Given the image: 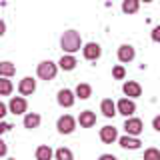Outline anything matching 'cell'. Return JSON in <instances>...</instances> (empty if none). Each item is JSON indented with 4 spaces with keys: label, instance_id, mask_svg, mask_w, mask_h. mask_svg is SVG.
<instances>
[{
    "label": "cell",
    "instance_id": "1",
    "mask_svg": "<svg viewBox=\"0 0 160 160\" xmlns=\"http://www.w3.org/2000/svg\"><path fill=\"white\" fill-rule=\"evenodd\" d=\"M60 46L66 54H74L78 52L80 46H82V40H80V34L76 30H66V32L62 34V38H60Z\"/></svg>",
    "mask_w": 160,
    "mask_h": 160
},
{
    "label": "cell",
    "instance_id": "2",
    "mask_svg": "<svg viewBox=\"0 0 160 160\" xmlns=\"http://www.w3.org/2000/svg\"><path fill=\"white\" fill-rule=\"evenodd\" d=\"M56 72H58V66L54 62H50V60H42L38 64V70H36L38 78H42V80H54Z\"/></svg>",
    "mask_w": 160,
    "mask_h": 160
},
{
    "label": "cell",
    "instance_id": "3",
    "mask_svg": "<svg viewBox=\"0 0 160 160\" xmlns=\"http://www.w3.org/2000/svg\"><path fill=\"white\" fill-rule=\"evenodd\" d=\"M56 128H58V132H60V134H72V132H74V128H76V120L70 116V114H64V116H60V118H58Z\"/></svg>",
    "mask_w": 160,
    "mask_h": 160
},
{
    "label": "cell",
    "instance_id": "4",
    "mask_svg": "<svg viewBox=\"0 0 160 160\" xmlns=\"http://www.w3.org/2000/svg\"><path fill=\"white\" fill-rule=\"evenodd\" d=\"M136 112V104H134L132 98H122L118 100L116 104V114H122V116H132Z\"/></svg>",
    "mask_w": 160,
    "mask_h": 160
},
{
    "label": "cell",
    "instance_id": "5",
    "mask_svg": "<svg viewBox=\"0 0 160 160\" xmlns=\"http://www.w3.org/2000/svg\"><path fill=\"white\" fill-rule=\"evenodd\" d=\"M124 130H126V134L130 136H138V134H142V120L140 118H128L126 116V122H124Z\"/></svg>",
    "mask_w": 160,
    "mask_h": 160
},
{
    "label": "cell",
    "instance_id": "6",
    "mask_svg": "<svg viewBox=\"0 0 160 160\" xmlns=\"http://www.w3.org/2000/svg\"><path fill=\"white\" fill-rule=\"evenodd\" d=\"M26 108H28V104H26V100H24L22 96H14V98H10V102H8V110L12 114H24L26 112Z\"/></svg>",
    "mask_w": 160,
    "mask_h": 160
},
{
    "label": "cell",
    "instance_id": "7",
    "mask_svg": "<svg viewBox=\"0 0 160 160\" xmlns=\"http://www.w3.org/2000/svg\"><path fill=\"white\" fill-rule=\"evenodd\" d=\"M34 90H36V80H34V78L24 76L22 80H20V84H18V92L22 94V96H30Z\"/></svg>",
    "mask_w": 160,
    "mask_h": 160
},
{
    "label": "cell",
    "instance_id": "8",
    "mask_svg": "<svg viewBox=\"0 0 160 160\" xmlns=\"http://www.w3.org/2000/svg\"><path fill=\"white\" fill-rule=\"evenodd\" d=\"M82 54H84L86 60H98L100 54H102V48H100V44H96V42H88L86 46L82 48Z\"/></svg>",
    "mask_w": 160,
    "mask_h": 160
},
{
    "label": "cell",
    "instance_id": "9",
    "mask_svg": "<svg viewBox=\"0 0 160 160\" xmlns=\"http://www.w3.org/2000/svg\"><path fill=\"white\" fill-rule=\"evenodd\" d=\"M116 140L120 142V146H122L124 150H138L140 146H142V142H140L136 136H130V134H126V136H120Z\"/></svg>",
    "mask_w": 160,
    "mask_h": 160
},
{
    "label": "cell",
    "instance_id": "10",
    "mask_svg": "<svg viewBox=\"0 0 160 160\" xmlns=\"http://www.w3.org/2000/svg\"><path fill=\"white\" fill-rule=\"evenodd\" d=\"M74 100H76V96H74V92L72 90H68V88H62L58 92V104L62 108H70L74 104Z\"/></svg>",
    "mask_w": 160,
    "mask_h": 160
},
{
    "label": "cell",
    "instance_id": "11",
    "mask_svg": "<svg viewBox=\"0 0 160 160\" xmlns=\"http://www.w3.org/2000/svg\"><path fill=\"white\" fill-rule=\"evenodd\" d=\"M116 138H118V130L114 126H102L100 128V140H102L104 144L116 142Z\"/></svg>",
    "mask_w": 160,
    "mask_h": 160
},
{
    "label": "cell",
    "instance_id": "12",
    "mask_svg": "<svg viewBox=\"0 0 160 160\" xmlns=\"http://www.w3.org/2000/svg\"><path fill=\"white\" fill-rule=\"evenodd\" d=\"M134 56H136V50H134V46H130V44H122L118 48V60L120 62H132Z\"/></svg>",
    "mask_w": 160,
    "mask_h": 160
},
{
    "label": "cell",
    "instance_id": "13",
    "mask_svg": "<svg viewBox=\"0 0 160 160\" xmlns=\"http://www.w3.org/2000/svg\"><path fill=\"white\" fill-rule=\"evenodd\" d=\"M124 94H126L128 98H138L140 94H142V86H140L138 82H134V80H128V82H124Z\"/></svg>",
    "mask_w": 160,
    "mask_h": 160
},
{
    "label": "cell",
    "instance_id": "14",
    "mask_svg": "<svg viewBox=\"0 0 160 160\" xmlns=\"http://www.w3.org/2000/svg\"><path fill=\"white\" fill-rule=\"evenodd\" d=\"M78 122H80L82 128H92L94 124H96V114H94L92 110H84V112H80Z\"/></svg>",
    "mask_w": 160,
    "mask_h": 160
},
{
    "label": "cell",
    "instance_id": "15",
    "mask_svg": "<svg viewBox=\"0 0 160 160\" xmlns=\"http://www.w3.org/2000/svg\"><path fill=\"white\" fill-rule=\"evenodd\" d=\"M100 112H102L106 118H112L114 114H116V104H114L110 98H104L102 102H100Z\"/></svg>",
    "mask_w": 160,
    "mask_h": 160
},
{
    "label": "cell",
    "instance_id": "16",
    "mask_svg": "<svg viewBox=\"0 0 160 160\" xmlns=\"http://www.w3.org/2000/svg\"><path fill=\"white\" fill-rule=\"evenodd\" d=\"M40 126V114L36 112H28L26 116H24V128L32 130V128H38Z\"/></svg>",
    "mask_w": 160,
    "mask_h": 160
},
{
    "label": "cell",
    "instance_id": "17",
    "mask_svg": "<svg viewBox=\"0 0 160 160\" xmlns=\"http://www.w3.org/2000/svg\"><path fill=\"white\" fill-rule=\"evenodd\" d=\"M76 58L72 56V54H64L62 58H60V62H58V66L62 68V70H74L76 68Z\"/></svg>",
    "mask_w": 160,
    "mask_h": 160
},
{
    "label": "cell",
    "instance_id": "18",
    "mask_svg": "<svg viewBox=\"0 0 160 160\" xmlns=\"http://www.w3.org/2000/svg\"><path fill=\"white\" fill-rule=\"evenodd\" d=\"M76 98H80V100H88L90 96H92V88H90V84H78L76 86Z\"/></svg>",
    "mask_w": 160,
    "mask_h": 160
},
{
    "label": "cell",
    "instance_id": "19",
    "mask_svg": "<svg viewBox=\"0 0 160 160\" xmlns=\"http://www.w3.org/2000/svg\"><path fill=\"white\" fill-rule=\"evenodd\" d=\"M34 156H36L38 160H50V158L54 156V152H52V148H50V146H46V144H42V146H38V148H36Z\"/></svg>",
    "mask_w": 160,
    "mask_h": 160
},
{
    "label": "cell",
    "instance_id": "20",
    "mask_svg": "<svg viewBox=\"0 0 160 160\" xmlns=\"http://www.w3.org/2000/svg\"><path fill=\"white\" fill-rule=\"evenodd\" d=\"M14 72H16V66H14L12 62H8V60H4V62H0V76H14Z\"/></svg>",
    "mask_w": 160,
    "mask_h": 160
},
{
    "label": "cell",
    "instance_id": "21",
    "mask_svg": "<svg viewBox=\"0 0 160 160\" xmlns=\"http://www.w3.org/2000/svg\"><path fill=\"white\" fill-rule=\"evenodd\" d=\"M138 6H140V0H124L122 12L124 14H134V12H138Z\"/></svg>",
    "mask_w": 160,
    "mask_h": 160
},
{
    "label": "cell",
    "instance_id": "22",
    "mask_svg": "<svg viewBox=\"0 0 160 160\" xmlns=\"http://www.w3.org/2000/svg\"><path fill=\"white\" fill-rule=\"evenodd\" d=\"M12 80L6 78V76H0V96H8L12 92Z\"/></svg>",
    "mask_w": 160,
    "mask_h": 160
},
{
    "label": "cell",
    "instance_id": "23",
    "mask_svg": "<svg viewBox=\"0 0 160 160\" xmlns=\"http://www.w3.org/2000/svg\"><path fill=\"white\" fill-rule=\"evenodd\" d=\"M54 156H56L58 160H72V156H74V154L70 152L68 148H58L56 152H54Z\"/></svg>",
    "mask_w": 160,
    "mask_h": 160
},
{
    "label": "cell",
    "instance_id": "24",
    "mask_svg": "<svg viewBox=\"0 0 160 160\" xmlns=\"http://www.w3.org/2000/svg\"><path fill=\"white\" fill-rule=\"evenodd\" d=\"M112 76L116 78V80H122L124 76H126V70H124V66H114V70H112Z\"/></svg>",
    "mask_w": 160,
    "mask_h": 160
},
{
    "label": "cell",
    "instance_id": "25",
    "mask_svg": "<svg viewBox=\"0 0 160 160\" xmlns=\"http://www.w3.org/2000/svg\"><path fill=\"white\" fill-rule=\"evenodd\" d=\"M144 158H160V150H156V148L146 150V152H144Z\"/></svg>",
    "mask_w": 160,
    "mask_h": 160
},
{
    "label": "cell",
    "instance_id": "26",
    "mask_svg": "<svg viewBox=\"0 0 160 160\" xmlns=\"http://www.w3.org/2000/svg\"><path fill=\"white\" fill-rule=\"evenodd\" d=\"M6 154H8V148H6V142H4V140H2V138H0V158H2V156H6Z\"/></svg>",
    "mask_w": 160,
    "mask_h": 160
},
{
    "label": "cell",
    "instance_id": "27",
    "mask_svg": "<svg viewBox=\"0 0 160 160\" xmlns=\"http://www.w3.org/2000/svg\"><path fill=\"white\" fill-rule=\"evenodd\" d=\"M12 128V124L10 122H0V134H4V132H8V130Z\"/></svg>",
    "mask_w": 160,
    "mask_h": 160
},
{
    "label": "cell",
    "instance_id": "28",
    "mask_svg": "<svg viewBox=\"0 0 160 160\" xmlns=\"http://www.w3.org/2000/svg\"><path fill=\"white\" fill-rule=\"evenodd\" d=\"M6 114H8V106H6L4 102H0V120L6 116Z\"/></svg>",
    "mask_w": 160,
    "mask_h": 160
},
{
    "label": "cell",
    "instance_id": "29",
    "mask_svg": "<svg viewBox=\"0 0 160 160\" xmlns=\"http://www.w3.org/2000/svg\"><path fill=\"white\" fill-rule=\"evenodd\" d=\"M152 40H154V42H158V40H160V28L158 26L152 30Z\"/></svg>",
    "mask_w": 160,
    "mask_h": 160
},
{
    "label": "cell",
    "instance_id": "30",
    "mask_svg": "<svg viewBox=\"0 0 160 160\" xmlns=\"http://www.w3.org/2000/svg\"><path fill=\"white\" fill-rule=\"evenodd\" d=\"M152 126H154V130H160V116H156L152 120Z\"/></svg>",
    "mask_w": 160,
    "mask_h": 160
},
{
    "label": "cell",
    "instance_id": "31",
    "mask_svg": "<svg viewBox=\"0 0 160 160\" xmlns=\"http://www.w3.org/2000/svg\"><path fill=\"white\" fill-rule=\"evenodd\" d=\"M4 32H6V24L4 20H0V36H4Z\"/></svg>",
    "mask_w": 160,
    "mask_h": 160
},
{
    "label": "cell",
    "instance_id": "32",
    "mask_svg": "<svg viewBox=\"0 0 160 160\" xmlns=\"http://www.w3.org/2000/svg\"><path fill=\"white\" fill-rule=\"evenodd\" d=\"M100 158H102V160H114V156H112V154H102Z\"/></svg>",
    "mask_w": 160,
    "mask_h": 160
},
{
    "label": "cell",
    "instance_id": "33",
    "mask_svg": "<svg viewBox=\"0 0 160 160\" xmlns=\"http://www.w3.org/2000/svg\"><path fill=\"white\" fill-rule=\"evenodd\" d=\"M144 2H152V0H144Z\"/></svg>",
    "mask_w": 160,
    "mask_h": 160
}]
</instances>
